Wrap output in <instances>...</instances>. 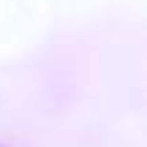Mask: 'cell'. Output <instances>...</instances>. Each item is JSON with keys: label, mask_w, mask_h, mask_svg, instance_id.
<instances>
[{"label": "cell", "mask_w": 147, "mask_h": 147, "mask_svg": "<svg viewBox=\"0 0 147 147\" xmlns=\"http://www.w3.org/2000/svg\"><path fill=\"white\" fill-rule=\"evenodd\" d=\"M0 147H5V144H0Z\"/></svg>", "instance_id": "1"}]
</instances>
